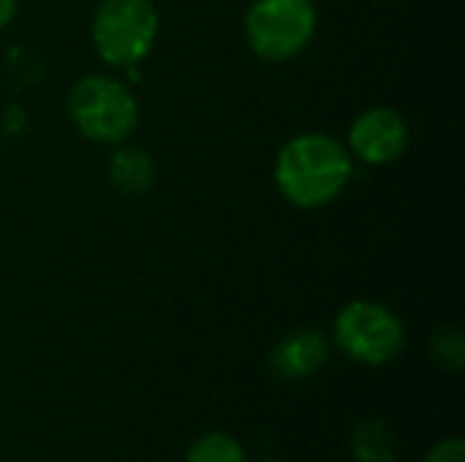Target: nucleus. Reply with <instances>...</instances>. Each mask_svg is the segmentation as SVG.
<instances>
[{
	"instance_id": "1",
	"label": "nucleus",
	"mask_w": 465,
	"mask_h": 462,
	"mask_svg": "<svg viewBox=\"0 0 465 462\" xmlns=\"http://www.w3.org/2000/svg\"><path fill=\"white\" fill-rule=\"evenodd\" d=\"M275 188L300 210L332 204L354 174V158L330 133H300L289 139L275 158Z\"/></svg>"
},
{
	"instance_id": "2",
	"label": "nucleus",
	"mask_w": 465,
	"mask_h": 462,
	"mask_svg": "<svg viewBox=\"0 0 465 462\" xmlns=\"http://www.w3.org/2000/svg\"><path fill=\"white\" fill-rule=\"evenodd\" d=\"M74 128L98 144H123L139 125L136 95L109 74H87L74 82L65 98Z\"/></svg>"
},
{
	"instance_id": "3",
	"label": "nucleus",
	"mask_w": 465,
	"mask_h": 462,
	"mask_svg": "<svg viewBox=\"0 0 465 462\" xmlns=\"http://www.w3.org/2000/svg\"><path fill=\"white\" fill-rule=\"evenodd\" d=\"M161 14L153 0H101L90 22L95 54L114 68L139 65L155 46Z\"/></svg>"
},
{
	"instance_id": "4",
	"label": "nucleus",
	"mask_w": 465,
	"mask_h": 462,
	"mask_svg": "<svg viewBox=\"0 0 465 462\" xmlns=\"http://www.w3.org/2000/svg\"><path fill=\"white\" fill-rule=\"evenodd\" d=\"M330 343L357 365L384 368L403 354L406 327L392 308L373 300H354L338 310Z\"/></svg>"
},
{
	"instance_id": "5",
	"label": "nucleus",
	"mask_w": 465,
	"mask_h": 462,
	"mask_svg": "<svg viewBox=\"0 0 465 462\" xmlns=\"http://www.w3.org/2000/svg\"><path fill=\"white\" fill-rule=\"evenodd\" d=\"M316 25L313 0H253L245 14V38L262 60L283 63L308 49Z\"/></svg>"
},
{
	"instance_id": "6",
	"label": "nucleus",
	"mask_w": 465,
	"mask_h": 462,
	"mask_svg": "<svg viewBox=\"0 0 465 462\" xmlns=\"http://www.w3.org/2000/svg\"><path fill=\"white\" fill-rule=\"evenodd\" d=\"M406 147H409V123L392 106H371L349 128L346 150L351 152V158L362 163L371 166L395 163L406 152Z\"/></svg>"
},
{
	"instance_id": "7",
	"label": "nucleus",
	"mask_w": 465,
	"mask_h": 462,
	"mask_svg": "<svg viewBox=\"0 0 465 462\" xmlns=\"http://www.w3.org/2000/svg\"><path fill=\"white\" fill-rule=\"evenodd\" d=\"M330 351L332 343L319 329H294L270 349L267 365L278 381L297 384L316 376L327 365Z\"/></svg>"
},
{
	"instance_id": "8",
	"label": "nucleus",
	"mask_w": 465,
	"mask_h": 462,
	"mask_svg": "<svg viewBox=\"0 0 465 462\" xmlns=\"http://www.w3.org/2000/svg\"><path fill=\"white\" fill-rule=\"evenodd\" d=\"M106 172L112 185L125 196H144L155 182V161L142 147H117Z\"/></svg>"
},
{
	"instance_id": "9",
	"label": "nucleus",
	"mask_w": 465,
	"mask_h": 462,
	"mask_svg": "<svg viewBox=\"0 0 465 462\" xmlns=\"http://www.w3.org/2000/svg\"><path fill=\"white\" fill-rule=\"evenodd\" d=\"M351 455L357 462H395L398 444L392 430L379 419L357 425V430L351 433Z\"/></svg>"
},
{
	"instance_id": "10",
	"label": "nucleus",
	"mask_w": 465,
	"mask_h": 462,
	"mask_svg": "<svg viewBox=\"0 0 465 462\" xmlns=\"http://www.w3.org/2000/svg\"><path fill=\"white\" fill-rule=\"evenodd\" d=\"M185 462H248L240 438L223 430L202 433L185 452Z\"/></svg>"
},
{
	"instance_id": "11",
	"label": "nucleus",
	"mask_w": 465,
	"mask_h": 462,
	"mask_svg": "<svg viewBox=\"0 0 465 462\" xmlns=\"http://www.w3.org/2000/svg\"><path fill=\"white\" fill-rule=\"evenodd\" d=\"M430 357L447 373H460L465 368V338L458 327H444L430 338Z\"/></svg>"
},
{
	"instance_id": "12",
	"label": "nucleus",
	"mask_w": 465,
	"mask_h": 462,
	"mask_svg": "<svg viewBox=\"0 0 465 462\" xmlns=\"http://www.w3.org/2000/svg\"><path fill=\"white\" fill-rule=\"evenodd\" d=\"M422 462H465V441L460 436L439 441Z\"/></svg>"
},
{
	"instance_id": "13",
	"label": "nucleus",
	"mask_w": 465,
	"mask_h": 462,
	"mask_svg": "<svg viewBox=\"0 0 465 462\" xmlns=\"http://www.w3.org/2000/svg\"><path fill=\"white\" fill-rule=\"evenodd\" d=\"M14 14H16V0H0V30L11 25Z\"/></svg>"
}]
</instances>
